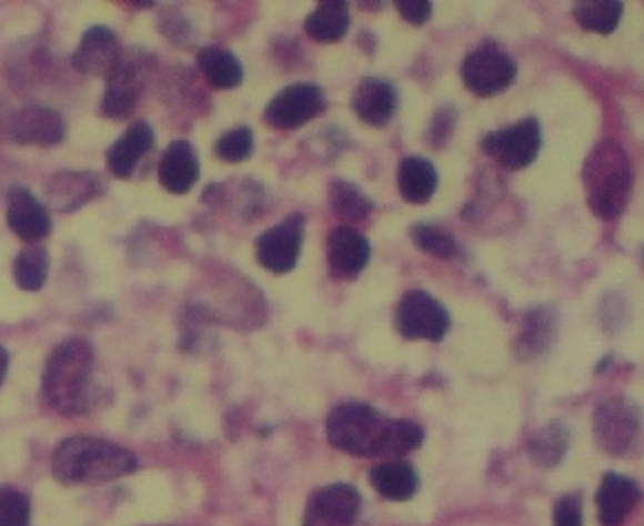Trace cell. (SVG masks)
<instances>
[{
  "mask_svg": "<svg viewBox=\"0 0 644 526\" xmlns=\"http://www.w3.org/2000/svg\"><path fill=\"white\" fill-rule=\"evenodd\" d=\"M97 355L84 336H69L52 348L42 373V396L61 415H84L91 411Z\"/></svg>",
  "mask_w": 644,
  "mask_h": 526,
  "instance_id": "obj_1",
  "label": "cell"
},
{
  "mask_svg": "<svg viewBox=\"0 0 644 526\" xmlns=\"http://www.w3.org/2000/svg\"><path fill=\"white\" fill-rule=\"evenodd\" d=\"M633 164L621 144L601 141L588 152L583 166L588 209L601 221H616L633 194Z\"/></svg>",
  "mask_w": 644,
  "mask_h": 526,
  "instance_id": "obj_2",
  "label": "cell"
},
{
  "mask_svg": "<svg viewBox=\"0 0 644 526\" xmlns=\"http://www.w3.org/2000/svg\"><path fill=\"white\" fill-rule=\"evenodd\" d=\"M134 468L137 456L131 451L92 436H72L62 441L52 458V473L67 485L107 483L131 475Z\"/></svg>",
  "mask_w": 644,
  "mask_h": 526,
  "instance_id": "obj_3",
  "label": "cell"
},
{
  "mask_svg": "<svg viewBox=\"0 0 644 526\" xmlns=\"http://www.w3.org/2000/svg\"><path fill=\"white\" fill-rule=\"evenodd\" d=\"M157 72V57L141 47L122 49L111 71L104 74L99 114L107 121H129L139 109L147 87Z\"/></svg>",
  "mask_w": 644,
  "mask_h": 526,
  "instance_id": "obj_4",
  "label": "cell"
},
{
  "mask_svg": "<svg viewBox=\"0 0 644 526\" xmlns=\"http://www.w3.org/2000/svg\"><path fill=\"white\" fill-rule=\"evenodd\" d=\"M391 418L366 403L336 406L326 418L329 443L353 456H379Z\"/></svg>",
  "mask_w": 644,
  "mask_h": 526,
  "instance_id": "obj_5",
  "label": "cell"
},
{
  "mask_svg": "<svg viewBox=\"0 0 644 526\" xmlns=\"http://www.w3.org/2000/svg\"><path fill=\"white\" fill-rule=\"evenodd\" d=\"M519 64L499 42L484 41L461 62V81L476 97H496L513 87Z\"/></svg>",
  "mask_w": 644,
  "mask_h": 526,
  "instance_id": "obj_6",
  "label": "cell"
},
{
  "mask_svg": "<svg viewBox=\"0 0 644 526\" xmlns=\"http://www.w3.org/2000/svg\"><path fill=\"white\" fill-rule=\"evenodd\" d=\"M541 146L543 131L541 122L534 117H526L501 131L489 132L481 141L484 154L509 171H523L531 166L536 161Z\"/></svg>",
  "mask_w": 644,
  "mask_h": 526,
  "instance_id": "obj_7",
  "label": "cell"
},
{
  "mask_svg": "<svg viewBox=\"0 0 644 526\" xmlns=\"http://www.w3.org/2000/svg\"><path fill=\"white\" fill-rule=\"evenodd\" d=\"M394 324L409 341L441 343L451 328V314L433 294L414 289L403 294L396 306Z\"/></svg>",
  "mask_w": 644,
  "mask_h": 526,
  "instance_id": "obj_8",
  "label": "cell"
},
{
  "mask_svg": "<svg viewBox=\"0 0 644 526\" xmlns=\"http://www.w3.org/2000/svg\"><path fill=\"white\" fill-rule=\"evenodd\" d=\"M326 111V97L314 82H292L272 97L264 122L276 131H296Z\"/></svg>",
  "mask_w": 644,
  "mask_h": 526,
  "instance_id": "obj_9",
  "label": "cell"
},
{
  "mask_svg": "<svg viewBox=\"0 0 644 526\" xmlns=\"http://www.w3.org/2000/svg\"><path fill=\"white\" fill-rule=\"evenodd\" d=\"M306 219L301 213H292L281 223L266 229L254 241V259L272 274H286L296 269L304 243Z\"/></svg>",
  "mask_w": 644,
  "mask_h": 526,
  "instance_id": "obj_10",
  "label": "cell"
},
{
  "mask_svg": "<svg viewBox=\"0 0 644 526\" xmlns=\"http://www.w3.org/2000/svg\"><path fill=\"white\" fill-rule=\"evenodd\" d=\"M4 136L21 146L51 149L64 141L67 122L59 111L42 104H22L4 119Z\"/></svg>",
  "mask_w": 644,
  "mask_h": 526,
  "instance_id": "obj_11",
  "label": "cell"
},
{
  "mask_svg": "<svg viewBox=\"0 0 644 526\" xmlns=\"http://www.w3.org/2000/svg\"><path fill=\"white\" fill-rule=\"evenodd\" d=\"M107 181L94 171L54 172L44 184L47 204L54 213L71 214L107 194Z\"/></svg>",
  "mask_w": 644,
  "mask_h": 526,
  "instance_id": "obj_12",
  "label": "cell"
},
{
  "mask_svg": "<svg viewBox=\"0 0 644 526\" xmlns=\"http://www.w3.org/2000/svg\"><path fill=\"white\" fill-rule=\"evenodd\" d=\"M638 408L623 396L608 398L594 413V435L606 453L623 456L638 435Z\"/></svg>",
  "mask_w": 644,
  "mask_h": 526,
  "instance_id": "obj_13",
  "label": "cell"
},
{
  "mask_svg": "<svg viewBox=\"0 0 644 526\" xmlns=\"http://www.w3.org/2000/svg\"><path fill=\"white\" fill-rule=\"evenodd\" d=\"M363 498L353 485L336 483L316 490L309 500L304 526H353Z\"/></svg>",
  "mask_w": 644,
  "mask_h": 526,
  "instance_id": "obj_14",
  "label": "cell"
},
{
  "mask_svg": "<svg viewBox=\"0 0 644 526\" xmlns=\"http://www.w3.org/2000/svg\"><path fill=\"white\" fill-rule=\"evenodd\" d=\"M7 224L27 244H41L52 233L49 209L22 184H14L7 194Z\"/></svg>",
  "mask_w": 644,
  "mask_h": 526,
  "instance_id": "obj_15",
  "label": "cell"
},
{
  "mask_svg": "<svg viewBox=\"0 0 644 526\" xmlns=\"http://www.w3.org/2000/svg\"><path fill=\"white\" fill-rule=\"evenodd\" d=\"M157 146V132L147 121H134L107 151V169L119 181H131Z\"/></svg>",
  "mask_w": 644,
  "mask_h": 526,
  "instance_id": "obj_16",
  "label": "cell"
},
{
  "mask_svg": "<svg viewBox=\"0 0 644 526\" xmlns=\"http://www.w3.org/2000/svg\"><path fill=\"white\" fill-rule=\"evenodd\" d=\"M399 91L393 82L379 77H364L351 97V109L369 127H389L399 111Z\"/></svg>",
  "mask_w": 644,
  "mask_h": 526,
  "instance_id": "obj_17",
  "label": "cell"
},
{
  "mask_svg": "<svg viewBox=\"0 0 644 526\" xmlns=\"http://www.w3.org/2000/svg\"><path fill=\"white\" fill-rule=\"evenodd\" d=\"M121 51V41L117 32L104 24H94L89 31H84L77 49L72 52V69L87 77L104 79V74L111 71Z\"/></svg>",
  "mask_w": 644,
  "mask_h": 526,
  "instance_id": "obj_18",
  "label": "cell"
},
{
  "mask_svg": "<svg viewBox=\"0 0 644 526\" xmlns=\"http://www.w3.org/2000/svg\"><path fill=\"white\" fill-rule=\"evenodd\" d=\"M371 243L353 226H336L326 239V259L339 279H356L371 263Z\"/></svg>",
  "mask_w": 644,
  "mask_h": 526,
  "instance_id": "obj_19",
  "label": "cell"
},
{
  "mask_svg": "<svg viewBox=\"0 0 644 526\" xmlns=\"http://www.w3.org/2000/svg\"><path fill=\"white\" fill-rule=\"evenodd\" d=\"M159 183L171 194H189L201 179V161L189 141H172L159 161Z\"/></svg>",
  "mask_w": 644,
  "mask_h": 526,
  "instance_id": "obj_20",
  "label": "cell"
},
{
  "mask_svg": "<svg viewBox=\"0 0 644 526\" xmlns=\"http://www.w3.org/2000/svg\"><path fill=\"white\" fill-rule=\"evenodd\" d=\"M641 498V488L628 476L618 473H606L601 488L596 493L598 518L603 526H621L626 516L633 513Z\"/></svg>",
  "mask_w": 644,
  "mask_h": 526,
  "instance_id": "obj_21",
  "label": "cell"
},
{
  "mask_svg": "<svg viewBox=\"0 0 644 526\" xmlns=\"http://www.w3.org/2000/svg\"><path fill=\"white\" fill-rule=\"evenodd\" d=\"M396 186L406 203L426 204L439 189V172L423 156H406L396 171Z\"/></svg>",
  "mask_w": 644,
  "mask_h": 526,
  "instance_id": "obj_22",
  "label": "cell"
},
{
  "mask_svg": "<svg viewBox=\"0 0 644 526\" xmlns=\"http://www.w3.org/2000/svg\"><path fill=\"white\" fill-rule=\"evenodd\" d=\"M351 27V9L344 0H321L304 19V32L316 42L343 41Z\"/></svg>",
  "mask_w": 644,
  "mask_h": 526,
  "instance_id": "obj_23",
  "label": "cell"
},
{
  "mask_svg": "<svg viewBox=\"0 0 644 526\" xmlns=\"http://www.w3.org/2000/svg\"><path fill=\"white\" fill-rule=\"evenodd\" d=\"M371 485L383 498L389 500H409L419 488V475L414 466L401 458L384 461L371 471Z\"/></svg>",
  "mask_w": 644,
  "mask_h": 526,
  "instance_id": "obj_24",
  "label": "cell"
},
{
  "mask_svg": "<svg viewBox=\"0 0 644 526\" xmlns=\"http://www.w3.org/2000/svg\"><path fill=\"white\" fill-rule=\"evenodd\" d=\"M197 67L202 72L204 81L219 91H232L241 87L244 79L242 62L229 49L222 47L201 49L197 54Z\"/></svg>",
  "mask_w": 644,
  "mask_h": 526,
  "instance_id": "obj_25",
  "label": "cell"
},
{
  "mask_svg": "<svg viewBox=\"0 0 644 526\" xmlns=\"http://www.w3.org/2000/svg\"><path fill=\"white\" fill-rule=\"evenodd\" d=\"M554 338H556V314L546 306L533 308L524 316L523 328L516 341V355L521 358L543 355L553 346Z\"/></svg>",
  "mask_w": 644,
  "mask_h": 526,
  "instance_id": "obj_26",
  "label": "cell"
},
{
  "mask_svg": "<svg viewBox=\"0 0 644 526\" xmlns=\"http://www.w3.org/2000/svg\"><path fill=\"white\" fill-rule=\"evenodd\" d=\"M329 206L334 216L346 224L361 223L374 209L371 196L359 184L344 179H333L329 183Z\"/></svg>",
  "mask_w": 644,
  "mask_h": 526,
  "instance_id": "obj_27",
  "label": "cell"
},
{
  "mask_svg": "<svg viewBox=\"0 0 644 526\" xmlns=\"http://www.w3.org/2000/svg\"><path fill=\"white\" fill-rule=\"evenodd\" d=\"M51 271V254L42 244H27L12 261V279L24 293H39Z\"/></svg>",
  "mask_w": 644,
  "mask_h": 526,
  "instance_id": "obj_28",
  "label": "cell"
},
{
  "mask_svg": "<svg viewBox=\"0 0 644 526\" xmlns=\"http://www.w3.org/2000/svg\"><path fill=\"white\" fill-rule=\"evenodd\" d=\"M624 4L621 0H578L573 4V17L584 31L611 34L623 19Z\"/></svg>",
  "mask_w": 644,
  "mask_h": 526,
  "instance_id": "obj_29",
  "label": "cell"
},
{
  "mask_svg": "<svg viewBox=\"0 0 644 526\" xmlns=\"http://www.w3.org/2000/svg\"><path fill=\"white\" fill-rule=\"evenodd\" d=\"M568 445H571L568 428L563 423L554 421L533 436V441L529 443V453L536 465L551 468L563 461Z\"/></svg>",
  "mask_w": 644,
  "mask_h": 526,
  "instance_id": "obj_30",
  "label": "cell"
},
{
  "mask_svg": "<svg viewBox=\"0 0 644 526\" xmlns=\"http://www.w3.org/2000/svg\"><path fill=\"white\" fill-rule=\"evenodd\" d=\"M423 443V426L414 423V421H406V418H391L386 435H384L383 446H381V455L379 456L401 458V456L409 455L416 448H421Z\"/></svg>",
  "mask_w": 644,
  "mask_h": 526,
  "instance_id": "obj_31",
  "label": "cell"
},
{
  "mask_svg": "<svg viewBox=\"0 0 644 526\" xmlns=\"http://www.w3.org/2000/svg\"><path fill=\"white\" fill-rule=\"evenodd\" d=\"M411 241L419 251L441 261H451L459 253V244L453 234L446 233L436 224H414L411 229Z\"/></svg>",
  "mask_w": 644,
  "mask_h": 526,
  "instance_id": "obj_32",
  "label": "cell"
},
{
  "mask_svg": "<svg viewBox=\"0 0 644 526\" xmlns=\"http://www.w3.org/2000/svg\"><path fill=\"white\" fill-rule=\"evenodd\" d=\"M254 151V134L251 127H234L231 131L222 132L219 141L214 142V154L222 162L246 161Z\"/></svg>",
  "mask_w": 644,
  "mask_h": 526,
  "instance_id": "obj_33",
  "label": "cell"
},
{
  "mask_svg": "<svg viewBox=\"0 0 644 526\" xmlns=\"http://www.w3.org/2000/svg\"><path fill=\"white\" fill-rule=\"evenodd\" d=\"M31 506L27 496L12 488H0V526H29Z\"/></svg>",
  "mask_w": 644,
  "mask_h": 526,
  "instance_id": "obj_34",
  "label": "cell"
},
{
  "mask_svg": "<svg viewBox=\"0 0 644 526\" xmlns=\"http://www.w3.org/2000/svg\"><path fill=\"white\" fill-rule=\"evenodd\" d=\"M456 117H459V112L453 104H444L434 111L431 122H429V129L424 132V141L431 149H443L444 144L451 141L454 127H456Z\"/></svg>",
  "mask_w": 644,
  "mask_h": 526,
  "instance_id": "obj_35",
  "label": "cell"
},
{
  "mask_svg": "<svg viewBox=\"0 0 644 526\" xmlns=\"http://www.w3.org/2000/svg\"><path fill=\"white\" fill-rule=\"evenodd\" d=\"M553 526H583V498L576 493L564 495L554 505Z\"/></svg>",
  "mask_w": 644,
  "mask_h": 526,
  "instance_id": "obj_36",
  "label": "cell"
},
{
  "mask_svg": "<svg viewBox=\"0 0 644 526\" xmlns=\"http://www.w3.org/2000/svg\"><path fill=\"white\" fill-rule=\"evenodd\" d=\"M396 11L404 21L413 27H423L433 17V2L431 0H396Z\"/></svg>",
  "mask_w": 644,
  "mask_h": 526,
  "instance_id": "obj_37",
  "label": "cell"
},
{
  "mask_svg": "<svg viewBox=\"0 0 644 526\" xmlns=\"http://www.w3.org/2000/svg\"><path fill=\"white\" fill-rule=\"evenodd\" d=\"M9 366H11V355H9V351L0 344V386L4 385V381H7Z\"/></svg>",
  "mask_w": 644,
  "mask_h": 526,
  "instance_id": "obj_38",
  "label": "cell"
}]
</instances>
